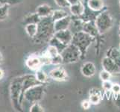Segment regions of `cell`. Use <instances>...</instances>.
Wrapping results in <instances>:
<instances>
[{
  "mask_svg": "<svg viewBox=\"0 0 120 112\" xmlns=\"http://www.w3.org/2000/svg\"><path fill=\"white\" fill-rule=\"evenodd\" d=\"M38 26V33H37V35L32 39L33 42L36 44L49 43L55 33V28H54V21L52 17L49 16V17L41 18Z\"/></svg>",
  "mask_w": 120,
  "mask_h": 112,
  "instance_id": "cell-1",
  "label": "cell"
},
{
  "mask_svg": "<svg viewBox=\"0 0 120 112\" xmlns=\"http://www.w3.org/2000/svg\"><path fill=\"white\" fill-rule=\"evenodd\" d=\"M23 76L16 77L11 80L9 86L10 98L14 108L17 111H22V103L23 99L22 97V85Z\"/></svg>",
  "mask_w": 120,
  "mask_h": 112,
  "instance_id": "cell-2",
  "label": "cell"
},
{
  "mask_svg": "<svg viewBox=\"0 0 120 112\" xmlns=\"http://www.w3.org/2000/svg\"><path fill=\"white\" fill-rule=\"evenodd\" d=\"M96 38L90 35L84 31H80L73 33V37L72 43L79 49L81 53V59L86 57L87 49L90 46V45L96 41Z\"/></svg>",
  "mask_w": 120,
  "mask_h": 112,
  "instance_id": "cell-3",
  "label": "cell"
},
{
  "mask_svg": "<svg viewBox=\"0 0 120 112\" xmlns=\"http://www.w3.org/2000/svg\"><path fill=\"white\" fill-rule=\"evenodd\" d=\"M107 9L101 11L95 19V23L100 35H104L113 26V19L111 15L106 11Z\"/></svg>",
  "mask_w": 120,
  "mask_h": 112,
  "instance_id": "cell-4",
  "label": "cell"
},
{
  "mask_svg": "<svg viewBox=\"0 0 120 112\" xmlns=\"http://www.w3.org/2000/svg\"><path fill=\"white\" fill-rule=\"evenodd\" d=\"M46 90L45 84H40L33 86L28 89L24 94V99L30 103L40 102L44 97Z\"/></svg>",
  "mask_w": 120,
  "mask_h": 112,
  "instance_id": "cell-5",
  "label": "cell"
},
{
  "mask_svg": "<svg viewBox=\"0 0 120 112\" xmlns=\"http://www.w3.org/2000/svg\"><path fill=\"white\" fill-rule=\"evenodd\" d=\"M60 55L63 58L64 64H71L75 63L81 59V53L76 46L70 43L67 46Z\"/></svg>",
  "mask_w": 120,
  "mask_h": 112,
  "instance_id": "cell-6",
  "label": "cell"
},
{
  "mask_svg": "<svg viewBox=\"0 0 120 112\" xmlns=\"http://www.w3.org/2000/svg\"><path fill=\"white\" fill-rule=\"evenodd\" d=\"M101 64H102L103 69L110 72L111 74H112V76L113 75H115V76H116V75H120V67L116 64V62L112 58H110V57L105 56L104 58L102 59Z\"/></svg>",
  "mask_w": 120,
  "mask_h": 112,
  "instance_id": "cell-7",
  "label": "cell"
},
{
  "mask_svg": "<svg viewBox=\"0 0 120 112\" xmlns=\"http://www.w3.org/2000/svg\"><path fill=\"white\" fill-rule=\"evenodd\" d=\"M26 65L29 70L36 71V70L40 69L43 64L42 60H41L40 55H31L26 59Z\"/></svg>",
  "mask_w": 120,
  "mask_h": 112,
  "instance_id": "cell-8",
  "label": "cell"
},
{
  "mask_svg": "<svg viewBox=\"0 0 120 112\" xmlns=\"http://www.w3.org/2000/svg\"><path fill=\"white\" fill-rule=\"evenodd\" d=\"M55 36L62 43L66 46H68L72 43V37H73V32L68 28V29L56 31L55 33Z\"/></svg>",
  "mask_w": 120,
  "mask_h": 112,
  "instance_id": "cell-9",
  "label": "cell"
},
{
  "mask_svg": "<svg viewBox=\"0 0 120 112\" xmlns=\"http://www.w3.org/2000/svg\"><path fill=\"white\" fill-rule=\"evenodd\" d=\"M49 76L52 79L57 81H66L68 78V75L67 71L63 67H57L55 69L52 70L49 73Z\"/></svg>",
  "mask_w": 120,
  "mask_h": 112,
  "instance_id": "cell-10",
  "label": "cell"
},
{
  "mask_svg": "<svg viewBox=\"0 0 120 112\" xmlns=\"http://www.w3.org/2000/svg\"><path fill=\"white\" fill-rule=\"evenodd\" d=\"M72 23V16L68 15L64 18L56 20L54 22V28L56 31H60L69 28Z\"/></svg>",
  "mask_w": 120,
  "mask_h": 112,
  "instance_id": "cell-11",
  "label": "cell"
},
{
  "mask_svg": "<svg viewBox=\"0 0 120 112\" xmlns=\"http://www.w3.org/2000/svg\"><path fill=\"white\" fill-rule=\"evenodd\" d=\"M81 71L83 76H84L85 77H87V78H90V77H93L94 75L96 74V68L93 63L88 61L82 65Z\"/></svg>",
  "mask_w": 120,
  "mask_h": 112,
  "instance_id": "cell-12",
  "label": "cell"
},
{
  "mask_svg": "<svg viewBox=\"0 0 120 112\" xmlns=\"http://www.w3.org/2000/svg\"><path fill=\"white\" fill-rule=\"evenodd\" d=\"M83 31L86 32L90 35L94 37L96 39V37H98V36L102 35L99 34L98 30L96 27V23H95V21H90V22H87V23H84V26H83Z\"/></svg>",
  "mask_w": 120,
  "mask_h": 112,
  "instance_id": "cell-13",
  "label": "cell"
},
{
  "mask_svg": "<svg viewBox=\"0 0 120 112\" xmlns=\"http://www.w3.org/2000/svg\"><path fill=\"white\" fill-rule=\"evenodd\" d=\"M53 11H54L52 9V8L51 6H49V5H46V4H43V5H39L36 9V13L41 18L52 16Z\"/></svg>",
  "mask_w": 120,
  "mask_h": 112,
  "instance_id": "cell-14",
  "label": "cell"
},
{
  "mask_svg": "<svg viewBox=\"0 0 120 112\" xmlns=\"http://www.w3.org/2000/svg\"><path fill=\"white\" fill-rule=\"evenodd\" d=\"M86 5L94 11H102L106 9L103 0H87Z\"/></svg>",
  "mask_w": 120,
  "mask_h": 112,
  "instance_id": "cell-15",
  "label": "cell"
},
{
  "mask_svg": "<svg viewBox=\"0 0 120 112\" xmlns=\"http://www.w3.org/2000/svg\"><path fill=\"white\" fill-rule=\"evenodd\" d=\"M102 99V93L100 90L97 88H93L90 91L89 101L93 105H98Z\"/></svg>",
  "mask_w": 120,
  "mask_h": 112,
  "instance_id": "cell-16",
  "label": "cell"
},
{
  "mask_svg": "<svg viewBox=\"0 0 120 112\" xmlns=\"http://www.w3.org/2000/svg\"><path fill=\"white\" fill-rule=\"evenodd\" d=\"M69 11L71 12V14L72 16H81L83 14H84V10H85V4H84V2H80L77 4H75V5H70Z\"/></svg>",
  "mask_w": 120,
  "mask_h": 112,
  "instance_id": "cell-17",
  "label": "cell"
},
{
  "mask_svg": "<svg viewBox=\"0 0 120 112\" xmlns=\"http://www.w3.org/2000/svg\"><path fill=\"white\" fill-rule=\"evenodd\" d=\"M41 17H40L39 15L35 12V13H31V14H28L26 15L23 19L22 24L24 26H26L28 24H31V23H35V24H38L39 22L40 21Z\"/></svg>",
  "mask_w": 120,
  "mask_h": 112,
  "instance_id": "cell-18",
  "label": "cell"
},
{
  "mask_svg": "<svg viewBox=\"0 0 120 112\" xmlns=\"http://www.w3.org/2000/svg\"><path fill=\"white\" fill-rule=\"evenodd\" d=\"M25 30H26L27 35L30 38L33 39L37 35V33H38V24L35 23L28 24L26 26H25Z\"/></svg>",
  "mask_w": 120,
  "mask_h": 112,
  "instance_id": "cell-19",
  "label": "cell"
},
{
  "mask_svg": "<svg viewBox=\"0 0 120 112\" xmlns=\"http://www.w3.org/2000/svg\"><path fill=\"white\" fill-rule=\"evenodd\" d=\"M34 76L37 78V80L40 81V83H42V84H45V83H47L49 80V76L43 70H41V68L36 70Z\"/></svg>",
  "mask_w": 120,
  "mask_h": 112,
  "instance_id": "cell-20",
  "label": "cell"
},
{
  "mask_svg": "<svg viewBox=\"0 0 120 112\" xmlns=\"http://www.w3.org/2000/svg\"><path fill=\"white\" fill-rule=\"evenodd\" d=\"M49 44L52 45V46H55L57 49H58L60 54L61 53V52L63 51L66 47H67V46L64 45V43H62L58 39H57L55 35H54L52 37V39L49 40Z\"/></svg>",
  "mask_w": 120,
  "mask_h": 112,
  "instance_id": "cell-21",
  "label": "cell"
},
{
  "mask_svg": "<svg viewBox=\"0 0 120 112\" xmlns=\"http://www.w3.org/2000/svg\"><path fill=\"white\" fill-rule=\"evenodd\" d=\"M10 5L8 4L0 5V21L5 20L9 15Z\"/></svg>",
  "mask_w": 120,
  "mask_h": 112,
  "instance_id": "cell-22",
  "label": "cell"
},
{
  "mask_svg": "<svg viewBox=\"0 0 120 112\" xmlns=\"http://www.w3.org/2000/svg\"><path fill=\"white\" fill-rule=\"evenodd\" d=\"M69 14L66 11L63 9H58V10H55L53 11L52 15V19L54 22L56 21V20L60 19L62 18H64L66 16H67Z\"/></svg>",
  "mask_w": 120,
  "mask_h": 112,
  "instance_id": "cell-23",
  "label": "cell"
},
{
  "mask_svg": "<svg viewBox=\"0 0 120 112\" xmlns=\"http://www.w3.org/2000/svg\"><path fill=\"white\" fill-rule=\"evenodd\" d=\"M111 77H112V74H111L110 72L107 71L106 70L103 69L99 73V78L102 81H110Z\"/></svg>",
  "mask_w": 120,
  "mask_h": 112,
  "instance_id": "cell-24",
  "label": "cell"
},
{
  "mask_svg": "<svg viewBox=\"0 0 120 112\" xmlns=\"http://www.w3.org/2000/svg\"><path fill=\"white\" fill-rule=\"evenodd\" d=\"M62 64H64V61H63V58H62V56L60 54H58V55L52 58L51 64H53L55 66H59Z\"/></svg>",
  "mask_w": 120,
  "mask_h": 112,
  "instance_id": "cell-25",
  "label": "cell"
},
{
  "mask_svg": "<svg viewBox=\"0 0 120 112\" xmlns=\"http://www.w3.org/2000/svg\"><path fill=\"white\" fill-rule=\"evenodd\" d=\"M45 50H46L47 52L49 54V55L51 56V58L60 54L58 49H57L55 46H54L50 45V44H49V46L47 47V49H45Z\"/></svg>",
  "mask_w": 120,
  "mask_h": 112,
  "instance_id": "cell-26",
  "label": "cell"
},
{
  "mask_svg": "<svg viewBox=\"0 0 120 112\" xmlns=\"http://www.w3.org/2000/svg\"><path fill=\"white\" fill-rule=\"evenodd\" d=\"M30 112H43L44 110L43 108V107L40 105L39 102L33 103L32 105L30 107Z\"/></svg>",
  "mask_w": 120,
  "mask_h": 112,
  "instance_id": "cell-27",
  "label": "cell"
},
{
  "mask_svg": "<svg viewBox=\"0 0 120 112\" xmlns=\"http://www.w3.org/2000/svg\"><path fill=\"white\" fill-rule=\"evenodd\" d=\"M56 5L60 8H67L70 7V4L68 0H55Z\"/></svg>",
  "mask_w": 120,
  "mask_h": 112,
  "instance_id": "cell-28",
  "label": "cell"
},
{
  "mask_svg": "<svg viewBox=\"0 0 120 112\" xmlns=\"http://www.w3.org/2000/svg\"><path fill=\"white\" fill-rule=\"evenodd\" d=\"M112 87H113V84L110 82V81H105L102 82V88L105 90V92L111 91Z\"/></svg>",
  "mask_w": 120,
  "mask_h": 112,
  "instance_id": "cell-29",
  "label": "cell"
},
{
  "mask_svg": "<svg viewBox=\"0 0 120 112\" xmlns=\"http://www.w3.org/2000/svg\"><path fill=\"white\" fill-rule=\"evenodd\" d=\"M111 91H112V93H113L115 95H119L120 94V85L113 84V87H112V89H111Z\"/></svg>",
  "mask_w": 120,
  "mask_h": 112,
  "instance_id": "cell-30",
  "label": "cell"
},
{
  "mask_svg": "<svg viewBox=\"0 0 120 112\" xmlns=\"http://www.w3.org/2000/svg\"><path fill=\"white\" fill-rule=\"evenodd\" d=\"M20 2V0H0V4L3 5V4H8V5H15Z\"/></svg>",
  "mask_w": 120,
  "mask_h": 112,
  "instance_id": "cell-31",
  "label": "cell"
},
{
  "mask_svg": "<svg viewBox=\"0 0 120 112\" xmlns=\"http://www.w3.org/2000/svg\"><path fill=\"white\" fill-rule=\"evenodd\" d=\"M90 105H91V103L89 100H84V101H83L82 103H81V106L82 108L84 109H89L90 108Z\"/></svg>",
  "mask_w": 120,
  "mask_h": 112,
  "instance_id": "cell-32",
  "label": "cell"
},
{
  "mask_svg": "<svg viewBox=\"0 0 120 112\" xmlns=\"http://www.w3.org/2000/svg\"><path fill=\"white\" fill-rule=\"evenodd\" d=\"M69 3L70 4V5H75V4H77L80 2H82V0H68Z\"/></svg>",
  "mask_w": 120,
  "mask_h": 112,
  "instance_id": "cell-33",
  "label": "cell"
},
{
  "mask_svg": "<svg viewBox=\"0 0 120 112\" xmlns=\"http://www.w3.org/2000/svg\"><path fill=\"white\" fill-rule=\"evenodd\" d=\"M4 76H5V72L2 68H0V81L4 78Z\"/></svg>",
  "mask_w": 120,
  "mask_h": 112,
  "instance_id": "cell-34",
  "label": "cell"
},
{
  "mask_svg": "<svg viewBox=\"0 0 120 112\" xmlns=\"http://www.w3.org/2000/svg\"><path fill=\"white\" fill-rule=\"evenodd\" d=\"M2 61H3V56H2V52H0V64H1V63L2 62Z\"/></svg>",
  "mask_w": 120,
  "mask_h": 112,
  "instance_id": "cell-35",
  "label": "cell"
},
{
  "mask_svg": "<svg viewBox=\"0 0 120 112\" xmlns=\"http://www.w3.org/2000/svg\"><path fill=\"white\" fill-rule=\"evenodd\" d=\"M119 31H120V25H119Z\"/></svg>",
  "mask_w": 120,
  "mask_h": 112,
  "instance_id": "cell-36",
  "label": "cell"
},
{
  "mask_svg": "<svg viewBox=\"0 0 120 112\" xmlns=\"http://www.w3.org/2000/svg\"><path fill=\"white\" fill-rule=\"evenodd\" d=\"M119 37H120V31H119Z\"/></svg>",
  "mask_w": 120,
  "mask_h": 112,
  "instance_id": "cell-37",
  "label": "cell"
}]
</instances>
